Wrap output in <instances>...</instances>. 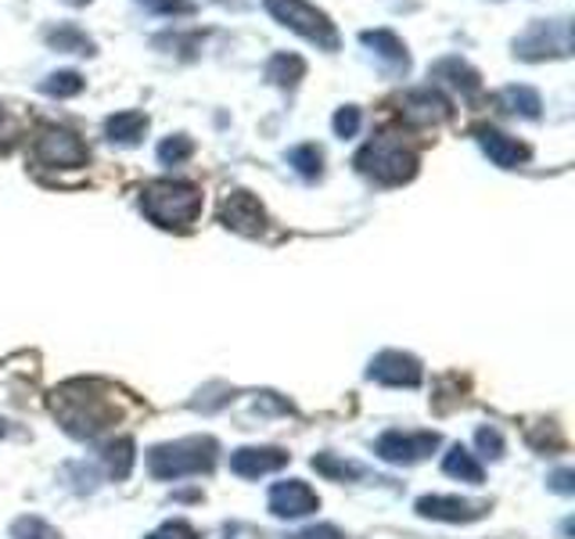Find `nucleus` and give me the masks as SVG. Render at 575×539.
<instances>
[{
  "label": "nucleus",
  "mask_w": 575,
  "mask_h": 539,
  "mask_svg": "<svg viewBox=\"0 0 575 539\" xmlns=\"http://www.w3.org/2000/svg\"><path fill=\"white\" fill-rule=\"evenodd\" d=\"M97 388L101 385L94 382H69L65 388H58L51 400V411L65 425V432L76 435V439H91L101 428H108L115 417L112 396H97Z\"/></svg>",
  "instance_id": "1"
},
{
  "label": "nucleus",
  "mask_w": 575,
  "mask_h": 539,
  "mask_svg": "<svg viewBox=\"0 0 575 539\" xmlns=\"http://www.w3.org/2000/svg\"><path fill=\"white\" fill-rule=\"evenodd\" d=\"M140 209L158 227L187 230L201 213V191L195 184H184V180H155V184L144 187Z\"/></svg>",
  "instance_id": "2"
},
{
  "label": "nucleus",
  "mask_w": 575,
  "mask_h": 539,
  "mask_svg": "<svg viewBox=\"0 0 575 539\" xmlns=\"http://www.w3.org/2000/svg\"><path fill=\"white\" fill-rule=\"evenodd\" d=\"M356 166L359 173H367V177H374L378 184H402L417 173V152L410 144H402V137L385 134L359 148Z\"/></svg>",
  "instance_id": "3"
},
{
  "label": "nucleus",
  "mask_w": 575,
  "mask_h": 539,
  "mask_svg": "<svg viewBox=\"0 0 575 539\" xmlns=\"http://www.w3.org/2000/svg\"><path fill=\"white\" fill-rule=\"evenodd\" d=\"M216 460V443L212 439H180V443H166L155 446L148 454V468L155 478L163 483H177L184 475H201L209 471Z\"/></svg>",
  "instance_id": "4"
},
{
  "label": "nucleus",
  "mask_w": 575,
  "mask_h": 539,
  "mask_svg": "<svg viewBox=\"0 0 575 539\" xmlns=\"http://www.w3.org/2000/svg\"><path fill=\"white\" fill-rule=\"evenodd\" d=\"M266 8H270L273 19L284 22L288 29H295V33H302L313 43H321V48H327V51H338L335 25H331L324 11H316L313 4H306V0H266Z\"/></svg>",
  "instance_id": "5"
},
{
  "label": "nucleus",
  "mask_w": 575,
  "mask_h": 539,
  "mask_svg": "<svg viewBox=\"0 0 575 539\" xmlns=\"http://www.w3.org/2000/svg\"><path fill=\"white\" fill-rule=\"evenodd\" d=\"M33 158L40 166H58V169H76L86 166V144L65 126H40V134L33 141Z\"/></svg>",
  "instance_id": "6"
},
{
  "label": "nucleus",
  "mask_w": 575,
  "mask_h": 539,
  "mask_svg": "<svg viewBox=\"0 0 575 539\" xmlns=\"http://www.w3.org/2000/svg\"><path fill=\"white\" fill-rule=\"evenodd\" d=\"M439 446V435L436 432H385L374 449L378 457L388 464H414V460H425L431 449Z\"/></svg>",
  "instance_id": "7"
},
{
  "label": "nucleus",
  "mask_w": 575,
  "mask_h": 539,
  "mask_svg": "<svg viewBox=\"0 0 575 539\" xmlns=\"http://www.w3.org/2000/svg\"><path fill=\"white\" fill-rule=\"evenodd\" d=\"M370 382H381V385H393V388H417L421 385V363L407 353H381L374 356L370 371H367Z\"/></svg>",
  "instance_id": "8"
},
{
  "label": "nucleus",
  "mask_w": 575,
  "mask_h": 539,
  "mask_svg": "<svg viewBox=\"0 0 575 539\" xmlns=\"http://www.w3.org/2000/svg\"><path fill=\"white\" fill-rule=\"evenodd\" d=\"M518 58H546V54H568V25L565 22H536L529 33L514 43Z\"/></svg>",
  "instance_id": "9"
},
{
  "label": "nucleus",
  "mask_w": 575,
  "mask_h": 539,
  "mask_svg": "<svg viewBox=\"0 0 575 539\" xmlns=\"http://www.w3.org/2000/svg\"><path fill=\"white\" fill-rule=\"evenodd\" d=\"M321 507V497L306 486L292 478V483H278L270 489V511L278 518H306Z\"/></svg>",
  "instance_id": "10"
},
{
  "label": "nucleus",
  "mask_w": 575,
  "mask_h": 539,
  "mask_svg": "<svg viewBox=\"0 0 575 539\" xmlns=\"http://www.w3.org/2000/svg\"><path fill=\"white\" fill-rule=\"evenodd\" d=\"M220 216H223V224L230 230H238V235H259V230H263V224H266L263 206H259V198L249 195V191L227 195L223 206H220Z\"/></svg>",
  "instance_id": "11"
},
{
  "label": "nucleus",
  "mask_w": 575,
  "mask_h": 539,
  "mask_svg": "<svg viewBox=\"0 0 575 539\" xmlns=\"http://www.w3.org/2000/svg\"><path fill=\"white\" fill-rule=\"evenodd\" d=\"M402 115L417 126H436L442 120H450L453 105L436 91V86H421V91H410L402 97Z\"/></svg>",
  "instance_id": "12"
},
{
  "label": "nucleus",
  "mask_w": 575,
  "mask_h": 539,
  "mask_svg": "<svg viewBox=\"0 0 575 539\" xmlns=\"http://www.w3.org/2000/svg\"><path fill=\"white\" fill-rule=\"evenodd\" d=\"M288 464V454L278 446H244L230 457V471L241 478H259V475H273Z\"/></svg>",
  "instance_id": "13"
},
{
  "label": "nucleus",
  "mask_w": 575,
  "mask_h": 539,
  "mask_svg": "<svg viewBox=\"0 0 575 539\" xmlns=\"http://www.w3.org/2000/svg\"><path fill=\"white\" fill-rule=\"evenodd\" d=\"M489 507L460 500V497H421L417 500V515L431 521H479Z\"/></svg>",
  "instance_id": "14"
},
{
  "label": "nucleus",
  "mask_w": 575,
  "mask_h": 539,
  "mask_svg": "<svg viewBox=\"0 0 575 539\" xmlns=\"http://www.w3.org/2000/svg\"><path fill=\"white\" fill-rule=\"evenodd\" d=\"M474 134H479L482 152L493 158L496 166H503V169L522 166L529 158V144H522L518 137H508V134H500V129H489V126H479Z\"/></svg>",
  "instance_id": "15"
},
{
  "label": "nucleus",
  "mask_w": 575,
  "mask_h": 539,
  "mask_svg": "<svg viewBox=\"0 0 575 539\" xmlns=\"http://www.w3.org/2000/svg\"><path fill=\"white\" fill-rule=\"evenodd\" d=\"M442 471L450 475V478H460V483H471V486H479L485 471H482V464L474 460V454L468 446H453L450 454L442 457Z\"/></svg>",
  "instance_id": "16"
},
{
  "label": "nucleus",
  "mask_w": 575,
  "mask_h": 539,
  "mask_svg": "<svg viewBox=\"0 0 575 539\" xmlns=\"http://www.w3.org/2000/svg\"><path fill=\"white\" fill-rule=\"evenodd\" d=\"M431 76L446 80V83L457 86V91H464V94H479V86H482L479 83V72L460 62V58H442V62L431 69Z\"/></svg>",
  "instance_id": "17"
},
{
  "label": "nucleus",
  "mask_w": 575,
  "mask_h": 539,
  "mask_svg": "<svg viewBox=\"0 0 575 539\" xmlns=\"http://www.w3.org/2000/svg\"><path fill=\"white\" fill-rule=\"evenodd\" d=\"M105 129H108V141L137 144L144 137V129H148V115L144 112H119L105 123Z\"/></svg>",
  "instance_id": "18"
},
{
  "label": "nucleus",
  "mask_w": 575,
  "mask_h": 539,
  "mask_svg": "<svg viewBox=\"0 0 575 539\" xmlns=\"http://www.w3.org/2000/svg\"><path fill=\"white\" fill-rule=\"evenodd\" d=\"M496 105L503 112H522V115H529V120H536L540 115V94L532 91V86H508V91L496 97Z\"/></svg>",
  "instance_id": "19"
},
{
  "label": "nucleus",
  "mask_w": 575,
  "mask_h": 539,
  "mask_svg": "<svg viewBox=\"0 0 575 539\" xmlns=\"http://www.w3.org/2000/svg\"><path fill=\"white\" fill-rule=\"evenodd\" d=\"M306 72V62L299 54H273L270 65H266V80L281 83V86H295Z\"/></svg>",
  "instance_id": "20"
},
{
  "label": "nucleus",
  "mask_w": 575,
  "mask_h": 539,
  "mask_svg": "<svg viewBox=\"0 0 575 539\" xmlns=\"http://www.w3.org/2000/svg\"><path fill=\"white\" fill-rule=\"evenodd\" d=\"M48 43L58 51H69V54H94V40L80 33L76 25H58L48 33Z\"/></svg>",
  "instance_id": "21"
},
{
  "label": "nucleus",
  "mask_w": 575,
  "mask_h": 539,
  "mask_svg": "<svg viewBox=\"0 0 575 539\" xmlns=\"http://www.w3.org/2000/svg\"><path fill=\"white\" fill-rule=\"evenodd\" d=\"M364 43H370V48L381 58H388V62L407 69V48H402L396 33H388V29H374V33H364Z\"/></svg>",
  "instance_id": "22"
},
{
  "label": "nucleus",
  "mask_w": 575,
  "mask_h": 539,
  "mask_svg": "<svg viewBox=\"0 0 575 539\" xmlns=\"http://www.w3.org/2000/svg\"><path fill=\"white\" fill-rule=\"evenodd\" d=\"M105 460H108V471L112 478H123L129 475V468H134V443L129 439H115L112 446H105Z\"/></svg>",
  "instance_id": "23"
},
{
  "label": "nucleus",
  "mask_w": 575,
  "mask_h": 539,
  "mask_svg": "<svg viewBox=\"0 0 575 539\" xmlns=\"http://www.w3.org/2000/svg\"><path fill=\"white\" fill-rule=\"evenodd\" d=\"M313 468L321 471L324 478H335V483H345V478H359V468L349 460H338L335 454H316Z\"/></svg>",
  "instance_id": "24"
},
{
  "label": "nucleus",
  "mask_w": 575,
  "mask_h": 539,
  "mask_svg": "<svg viewBox=\"0 0 575 539\" xmlns=\"http://www.w3.org/2000/svg\"><path fill=\"white\" fill-rule=\"evenodd\" d=\"M80 91H83L80 72H54L51 80H43V94H51V97H72Z\"/></svg>",
  "instance_id": "25"
},
{
  "label": "nucleus",
  "mask_w": 575,
  "mask_h": 539,
  "mask_svg": "<svg viewBox=\"0 0 575 539\" xmlns=\"http://www.w3.org/2000/svg\"><path fill=\"white\" fill-rule=\"evenodd\" d=\"M191 152H195V144H191V137H169V141H163L158 144V158H163L166 166H177V163H184V158H191Z\"/></svg>",
  "instance_id": "26"
},
{
  "label": "nucleus",
  "mask_w": 575,
  "mask_h": 539,
  "mask_svg": "<svg viewBox=\"0 0 575 539\" xmlns=\"http://www.w3.org/2000/svg\"><path fill=\"white\" fill-rule=\"evenodd\" d=\"M292 166L302 173V177H316V173H321V148H316V144H302V148H295L292 155Z\"/></svg>",
  "instance_id": "27"
},
{
  "label": "nucleus",
  "mask_w": 575,
  "mask_h": 539,
  "mask_svg": "<svg viewBox=\"0 0 575 539\" xmlns=\"http://www.w3.org/2000/svg\"><path fill=\"white\" fill-rule=\"evenodd\" d=\"M14 536H22V539H62L48 526V521H40V518H22L19 526H14Z\"/></svg>",
  "instance_id": "28"
},
{
  "label": "nucleus",
  "mask_w": 575,
  "mask_h": 539,
  "mask_svg": "<svg viewBox=\"0 0 575 539\" xmlns=\"http://www.w3.org/2000/svg\"><path fill=\"white\" fill-rule=\"evenodd\" d=\"M474 443H479V449H482L485 457H503V439H500L496 428H479Z\"/></svg>",
  "instance_id": "29"
},
{
  "label": "nucleus",
  "mask_w": 575,
  "mask_h": 539,
  "mask_svg": "<svg viewBox=\"0 0 575 539\" xmlns=\"http://www.w3.org/2000/svg\"><path fill=\"white\" fill-rule=\"evenodd\" d=\"M148 539H198V532L187 521H166L163 529H155Z\"/></svg>",
  "instance_id": "30"
},
{
  "label": "nucleus",
  "mask_w": 575,
  "mask_h": 539,
  "mask_svg": "<svg viewBox=\"0 0 575 539\" xmlns=\"http://www.w3.org/2000/svg\"><path fill=\"white\" fill-rule=\"evenodd\" d=\"M356 129H359V108H342L335 115V134L338 137H356Z\"/></svg>",
  "instance_id": "31"
},
{
  "label": "nucleus",
  "mask_w": 575,
  "mask_h": 539,
  "mask_svg": "<svg viewBox=\"0 0 575 539\" xmlns=\"http://www.w3.org/2000/svg\"><path fill=\"white\" fill-rule=\"evenodd\" d=\"M14 134H19V126H14V120H11V112L0 105V144H8Z\"/></svg>",
  "instance_id": "32"
},
{
  "label": "nucleus",
  "mask_w": 575,
  "mask_h": 539,
  "mask_svg": "<svg viewBox=\"0 0 575 539\" xmlns=\"http://www.w3.org/2000/svg\"><path fill=\"white\" fill-rule=\"evenodd\" d=\"M554 489L557 493H572V471H557L554 475Z\"/></svg>",
  "instance_id": "33"
},
{
  "label": "nucleus",
  "mask_w": 575,
  "mask_h": 539,
  "mask_svg": "<svg viewBox=\"0 0 575 539\" xmlns=\"http://www.w3.org/2000/svg\"><path fill=\"white\" fill-rule=\"evenodd\" d=\"M0 435H8V421H0Z\"/></svg>",
  "instance_id": "34"
},
{
  "label": "nucleus",
  "mask_w": 575,
  "mask_h": 539,
  "mask_svg": "<svg viewBox=\"0 0 575 539\" xmlns=\"http://www.w3.org/2000/svg\"><path fill=\"white\" fill-rule=\"evenodd\" d=\"M69 4H86V0H69Z\"/></svg>",
  "instance_id": "35"
}]
</instances>
